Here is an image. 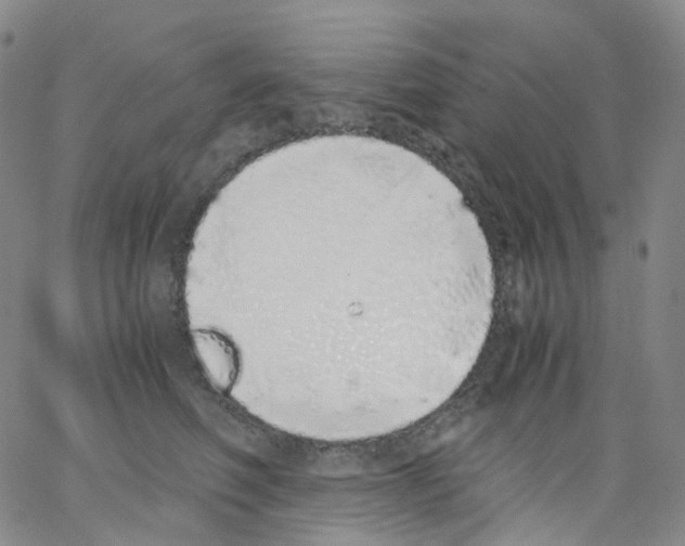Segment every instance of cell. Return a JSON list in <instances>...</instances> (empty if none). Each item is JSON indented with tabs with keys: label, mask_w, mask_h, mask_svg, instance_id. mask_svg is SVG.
<instances>
[{
	"label": "cell",
	"mask_w": 685,
	"mask_h": 546,
	"mask_svg": "<svg viewBox=\"0 0 685 546\" xmlns=\"http://www.w3.org/2000/svg\"><path fill=\"white\" fill-rule=\"evenodd\" d=\"M196 356L211 385L221 392L233 386L238 372V358L234 346L223 335L198 329L192 334Z\"/></svg>",
	"instance_id": "6da1fadb"
}]
</instances>
